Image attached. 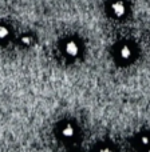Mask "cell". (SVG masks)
Listing matches in <instances>:
<instances>
[{
    "label": "cell",
    "mask_w": 150,
    "mask_h": 152,
    "mask_svg": "<svg viewBox=\"0 0 150 152\" xmlns=\"http://www.w3.org/2000/svg\"><path fill=\"white\" fill-rule=\"evenodd\" d=\"M110 10H111V13H113L114 18H123V16L126 15L127 8H126V4H125L122 0H117V1L111 3Z\"/></svg>",
    "instance_id": "cell-1"
},
{
    "label": "cell",
    "mask_w": 150,
    "mask_h": 152,
    "mask_svg": "<svg viewBox=\"0 0 150 152\" xmlns=\"http://www.w3.org/2000/svg\"><path fill=\"white\" fill-rule=\"evenodd\" d=\"M64 52H66L69 56H71V58H75V56L79 53V45H78V43H75L74 40H71V42H67L66 45H64Z\"/></svg>",
    "instance_id": "cell-2"
},
{
    "label": "cell",
    "mask_w": 150,
    "mask_h": 152,
    "mask_svg": "<svg viewBox=\"0 0 150 152\" xmlns=\"http://www.w3.org/2000/svg\"><path fill=\"white\" fill-rule=\"evenodd\" d=\"M118 55L122 60H129V59L133 56V50L129 47V45H122V47L119 48Z\"/></svg>",
    "instance_id": "cell-3"
},
{
    "label": "cell",
    "mask_w": 150,
    "mask_h": 152,
    "mask_svg": "<svg viewBox=\"0 0 150 152\" xmlns=\"http://www.w3.org/2000/svg\"><path fill=\"white\" fill-rule=\"evenodd\" d=\"M62 135H63L64 137H67V139H70V137H72L75 135V128L71 124H66V126L62 128Z\"/></svg>",
    "instance_id": "cell-4"
},
{
    "label": "cell",
    "mask_w": 150,
    "mask_h": 152,
    "mask_svg": "<svg viewBox=\"0 0 150 152\" xmlns=\"http://www.w3.org/2000/svg\"><path fill=\"white\" fill-rule=\"evenodd\" d=\"M8 36V29L5 27L0 26V39H5Z\"/></svg>",
    "instance_id": "cell-5"
},
{
    "label": "cell",
    "mask_w": 150,
    "mask_h": 152,
    "mask_svg": "<svg viewBox=\"0 0 150 152\" xmlns=\"http://www.w3.org/2000/svg\"><path fill=\"white\" fill-rule=\"evenodd\" d=\"M30 42H31V39H30V37H27V36L23 37V43H24V44H30Z\"/></svg>",
    "instance_id": "cell-6"
},
{
    "label": "cell",
    "mask_w": 150,
    "mask_h": 152,
    "mask_svg": "<svg viewBox=\"0 0 150 152\" xmlns=\"http://www.w3.org/2000/svg\"><path fill=\"white\" fill-rule=\"evenodd\" d=\"M141 142H142L143 144H148V143H149V139H148V137H142V139H141Z\"/></svg>",
    "instance_id": "cell-7"
}]
</instances>
